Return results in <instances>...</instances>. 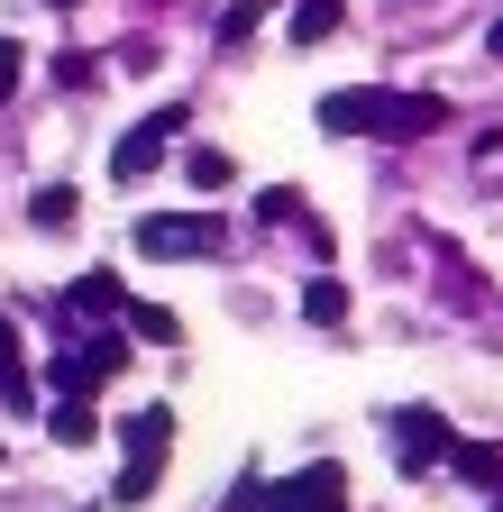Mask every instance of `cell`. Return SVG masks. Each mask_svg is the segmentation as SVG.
Returning <instances> with one entry per match:
<instances>
[{
    "mask_svg": "<svg viewBox=\"0 0 503 512\" xmlns=\"http://www.w3.org/2000/svg\"><path fill=\"white\" fill-rule=\"evenodd\" d=\"M229 220L220 211H147L138 220V256H220Z\"/></svg>",
    "mask_w": 503,
    "mask_h": 512,
    "instance_id": "obj_1",
    "label": "cell"
},
{
    "mask_svg": "<svg viewBox=\"0 0 503 512\" xmlns=\"http://www.w3.org/2000/svg\"><path fill=\"white\" fill-rule=\"evenodd\" d=\"M183 119H193V110H183V101H165V110H147V119L129 128V138H119V147H110V183H147V174L165 165V147L183 138Z\"/></svg>",
    "mask_w": 503,
    "mask_h": 512,
    "instance_id": "obj_2",
    "label": "cell"
},
{
    "mask_svg": "<svg viewBox=\"0 0 503 512\" xmlns=\"http://www.w3.org/2000/svg\"><path fill=\"white\" fill-rule=\"evenodd\" d=\"M385 430H394V458H403V476H430L439 458H449V421H439L430 403H403V412H385Z\"/></svg>",
    "mask_w": 503,
    "mask_h": 512,
    "instance_id": "obj_3",
    "label": "cell"
},
{
    "mask_svg": "<svg viewBox=\"0 0 503 512\" xmlns=\"http://www.w3.org/2000/svg\"><path fill=\"white\" fill-rule=\"evenodd\" d=\"M394 119V92H330L321 101V128L330 138H366V128H385Z\"/></svg>",
    "mask_w": 503,
    "mask_h": 512,
    "instance_id": "obj_4",
    "label": "cell"
},
{
    "mask_svg": "<svg viewBox=\"0 0 503 512\" xmlns=\"http://www.w3.org/2000/svg\"><path fill=\"white\" fill-rule=\"evenodd\" d=\"M430 128H449V101H439V92H394L385 138H430Z\"/></svg>",
    "mask_w": 503,
    "mask_h": 512,
    "instance_id": "obj_5",
    "label": "cell"
},
{
    "mask_svg": "<svg viewBox=\"0 0 503 512\" xmlns=\"http://www.w3.org/2000/svg\"><path fill=\"white\" fill-rule=\"evenodd\" d=\"M119 448H129V458H165V448H174V412L165 403L129 412V421H119Z\"/></svg>",
    "mask_w": 503,
    "mask_h": 512,
    "instance_id": "obj_6",
    "label": "cell"
},
{
    "mask_svg": "<svg viewBox=\"0 0 503 512\" xmlns=\"http://www.w3.org/2000/svg\"><path fill=\"white\" fill-rule=\"evenodd\" d=\"M46 430H55V448H92V430H101V412H92V394H55V412H46Z\"/></svg>",
    "mask_w": 503,
    "mask_h": 512,
    "instance_id": "obj_7",
    "label": "cell"
},
{
    "mask_svg": "<svg viewBox=\"0 0 503 512\" xmlns=\"http://www.w3.org/2000/svg\"><path fill=\"white\" fill-rule=\"evenodd\" d=\"M302 320L339 330V320H348V284H339V275H311V284H302Z\"/></svg>",
    "mask_w": 503,
    "mask_h": 512,
    "instance_id": "obj_8",
    "label": "cell"
},
{
    "mask_svg": "<svg viewBox=\"0 0 503 512\" xmlns=\"http://www.w3.org/2000/svg\"><path fill=\"white\" fill-rule=\"evenodd\" d=\"M119 320H129V330H138L147 348H174V339H183V320H174L165 302H129V311H119Z\"/></svg>",
    "mask_w": 503,
    "mask_h": 512,
    "instance_id": "obj_9",
    "label": "cell"
},
{
    "mask_svg": "<svg viewBox=\"0 0 503 512\" xmlns=\"http://www.w3.org/2000/svg\"><path fill=\"white\" fill-rule=\"evenodd\" d=\"M74 311H129V284H119L110 266H92V275L74 284Z\"/></svg>",
    "mask_w": 503,
    "mask_h": 512,
    "instance_id": "obj_10",
    "label": "cell"
},
{
    "mask_svg": "<svg viewBox=\"0 0 503 512\" xmlns=\"http://www.w3.org/2000/svg\"><path fill=\"white\" fill-rule=\"evenodd\" d=\"M339 19H348V0H293V37H302V46H321Z\"/></svg>",
    "mask_w": 503,
    "mask_h": 512,
    "instance_id": "obj_11",
    "label": "cell"
},
{
    "mask_svg": "<svg viewBox=\"0 0 503 512\" xmlns=\"http://www.w3.org/2000/svg\"><path fill=\"white\" fill-rule=\"evenodd\" d=\"M74 211H83V202H74V183H46L37 202H28V220H37L46 238H55V229H74Z\"/></svg>",
    "mask_w": 503,
    "mask_h": 512,
    "instance_id": "obj_12",
    "label": "cell"
},
{
    "mask_svg": "<svg viewBox=\"0 0 503 512\" xmlns=\"http://www.w3.org/2000/svg\"><path fill=\"white\" fill-rule=\"evenodd\" d=\"M119 503H147L156 494V458H129V467H119V485H110Z\"/></svg>",
    "mask_w": 503,
    "mask_h": 512,
    "instance_id": "obj_13",
    "label": "cell"
},
{
    "mask_svg": "<svg viewBox=\"0 0 503 512\" xmlns=\"http://www.w3.org/2000/svg\"><path fill=\"white\" fill-rule=\"evenodd\" d=\"M183 174H193L202 192H220V183H229V156H220V147H193V156H183Z\"/></svg>",
    "mask_w": 503,
    "mask_h": 512,
    "instance_id": "obj_14",
    "label": "cell"
},
{
    "mask_svg": "<svg viewBox=\"0 0 503 512\" xmlns=\"http://www.w3.org/2000/svg\"><path fill=\"white\" fill-rule=\"evenodd\" d=\"M449 467H458V476H503V458H494V448H467V439L449 448Z\"/></svg>",
    "mask_w": 503,
    "mask_h": 512,
    "instance_id": "obj_15",
    "label": "cell"
},
{
    "mask_svg": "<svg viewBox=\"0 0 503 512\" xmlns=\"http://www.w3.org/2000/svg\"><path fill=\"white\" fill-rule=\"evenodd\" d=\"M257 220H302V202H293V192L275 183V192H257Z\"/></svg>",
    "mask_w": 503,
    "mask_h": 512,
    "instance_id": "obj_16",
    "label": "cell"
},
{
    "mask_svg": "<svg viewBox=\"0 0 503 512\" xmlns=\"http://www.w3.org/2000/svg\"><path fill=\"white\" fill-rule=\"evenodd\" d=\"M19 74H28V64H19V37H0V101L19 92Z\"/></svg>",
    "mask_w": 503,
    "mask_h": 512,
    "instance_id": "obj_17",
    "label": "cell"
},
{
    "mask_svg": "<svg viewBox=\"0 0 503 512\" xmlns=\"http://www.w3.org/2000/svg\"><path fill=\"white\" fill-rule=\"evenodd\" d=\"M0 366H19V320L0 311Z\"/></svg>",
    "mask_w": 503,
    "mask_h": 512,
    "instance_id": "obj_18",
    "label": "cell"
},
{
    "mask_svg": "<svg viewBox=\"0 0 503 512\" xmlns=\"http://www.w3.org/2000/svg\"><path fill=\"white\" fill-rule=\"evenodd\" d=\"M485 55H503V19H494V28H485Z\"/></svg>",
    "mask_w": 503,
    "mask_h": 512,
    "instance_id": "obj_19",
    "label": "cell"
},
{
    "mask_svg": "<svg viewBox=\"0 0 503 512\" xmlns=\"http://www.w3.org/2000/svg\"><path fill=\"white\" fill-rule=\"evenodd\" d=\"M46 10H83V0H46Z\"/></svg>",
    "mask_w": 503,
    "mask_h": 512,
    "instance_id": "obj_20",
    "label": "cell"
},
{
    "mask_svg": "<svg viewBox=\"0 0 503 512\" xmlns=\"http://www.w3.org/2000/svg\"><path fill=\"white\" fill-rule=\"evenodd\" d=\"M494 512H503V503H494Z\"/></svg>",
    "mask_w": 503,
    "mask_h": 512,
    "instance_id": "obj_21",
    "label": "cell"
}]
</instances>
